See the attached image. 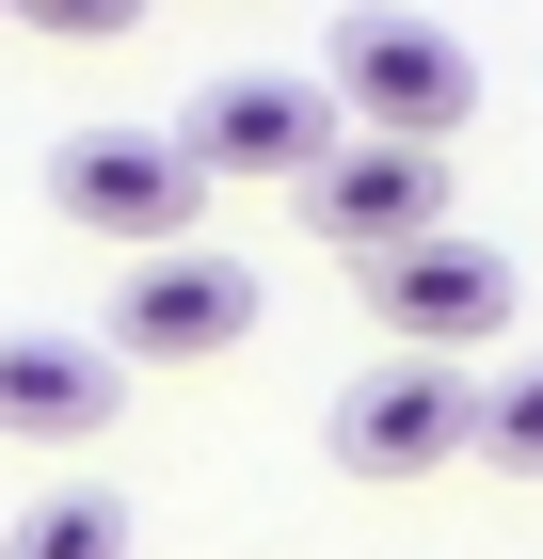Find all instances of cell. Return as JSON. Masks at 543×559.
<instances>
[{"instance_id": "obj_1", "label": "cell", "mask_w": 543, "mask_h": 559, "mask_svg": "<svg viewBox=\"0 0 543 559\" xmlns=\"http://www.w3.org/2000/svg\"><path fill=\"white\" fill-rule=\"evenodd\" d=\"M320 96H335L352 144H416V160H448V129L480 112V64H463V33H432V16H335Z\"/></svg>"}, {"instance_id": "obj_2", "label": "cell", "mask_w": 543, "mask_h": 559, "mask_svg": "<svg viewBox=\"0 0 543 559\" xmlns=\"http://www.w3.org/2000/svg\"><path fill=\"white\" fill-rule=\"evenodd\" d=\"M48 209L81 224V240H113V257H192L209 176L176 160L161 129H81V144H48Z\"/></svg>"}, {"instance_id": "obj_3", "label": "cell", "mask_w": 543, "mask_h": 559, "mask_svg": "<svg viewBox=\"0 0 543 559\" xmlns=\"http://www.w3.org/2000/svg\"><path fill=\"white\" fill-rule=\"evenodd\" d=\"M161 144L209 176V192H224V176H272V192H304V176H320L352 129H335V96H320V81H288V64H240V81H209Z\"/></svg>"}, {"instance_id": "obj_4", "label": "cell", "mask_w": 543, "mask_h": 559, "mask_svg": "<svg viewBox=\"0 0 543 559\" xmlns=\"http://www.w3.org/2000/svg\"><path fill=\"white\" fill-rule=\"evenodd\" d=\"M463 431H480V384H463V368H416V352H383L368 384H335L320 448H335L352 479H432V464H463Z\"/></svg>"}, {"instance_id": "obj_5", "label": "cell", "mask_w": 543, "mask_h": 559, "mask_svg": "<svg viewBox=\"0 0 543 559\" xmlns=\"http://www.w3.org/2000/svg\"><path fill=\"white\" fill-rule=\"evenodd\" d=\"M256 336V272L240 257H128L113 272V368H209V352Z\"/></svg>"}, {"instance_id": "obj_6", "label": "cell", "mask_w": 543, "mask_h": 559, "mask_svg": "<svg viewBox=\"0 0 543 559\" xmlns=\"http://www.w3.org/2000/svg\"><path fill=\"white\" fill-rule=\"evenodd\" d=\"M368 320H383V352H416V368H463V352H496V336H511V257H480V240L368 257Z\"/></svg>"}, {"instance_id": "obj_7", "label": "cell", "mask_w": 543, "mask_h": 559, "mask_svg": "<svg viewBox=\"0 0 543 559\" xmlns=\"http://www.w3.org/2000/svg\"><path fill=\"white\" fill-rule=\"evenodd\" d=\"M304 224H320L335 257H416V240H448V160H416V144H335L320 176H304Z\"/></svg>"}, {"instance_id": "obj_8", "label": "cell", "mask_w": 543, "mask_h": 559, "mask_svg": "<svg viewBox=\"0 0 543 559\" xmlns=\"http://www.w3.org/2000/svg\"><path fill=\"white\" fill-rule=\"evenodd\" d=\"M113 416H128V384L96 336H0V431L16 448H96Z\"/></svg>"}, {"instance_id": "obj_9", "label": "cell", "mask_w": 543, "mask_h": 559, "mask_svg": "<svg viewBox=\"0 0 543 559\" xmlns=\"http://www.w3.org/2000/svg\"><path fill=\"white\" fill-rule=\"evenodd\" d=\"M0 559H128V496L64 479V496H33V512L0 527Z\"/></svg>"}, {"instance_id": "obj_10", "label": "cell", "mask_w": 543, "mask_h": 559, "mask_svg": "<svg viewBox=\"0 0 543 559\" xmlns=\"http://www.w3.org/2000/svg\"><path fill=\"white\" fill-rule=\"evenodd\" d=\"M480 464H511V479H543V368H511V384H480V431H463Z\"/></svg>"}]
</instances>
